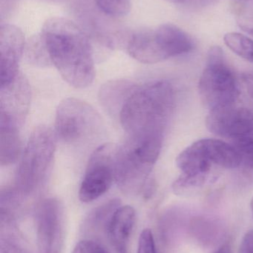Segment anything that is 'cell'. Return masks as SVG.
I'll return each mask as SVG.
<instances>
[{
    "mask_svg": "<svg viewBox=\"0 0 253 253\" xmlns=\"http://www.w3.org/2000/svg\"><path fill=\"white\" fill-rule=\"evenodd\" d=\"M52 65L76 88H86L95 77L93 50L86 34L72 21L47 19L40 33Z\"/></svg>",
    "mask_w": 253,
    "mask_h": 253,
    "instance_id": "1",
    "label": "cell"
},
{
    "mask_svg": "<svg viewBox=\"0 0 253 253\" xmlns=\"http://www.w3.org/2000/svg\"><path fill=\"white\" fill-rule=\"evenodd\" d=\"M175 92L166 80L138 86L120 113V124L129 136L163 135L173 113Z\"/></svg>",
    "mask_w": 253,
    "mask_h": 253,
    "instance_id": "2",
    "label": "cell"
},
{
    "mask_svg": "<svg viewBox=\"0 0 253 253\" xmlns=\"http://www.w3.org/2000/svg\"><path fill=\"white\" fill-rule=\"evenodd\" d=\"M163 135L128 136L117 147L115 162V181L127 195H144L149 198L153 193L149 177L161 150Z\"/></svg>",
    "mask_w": 253,
    "mask_h": 253,
    "instance_id": "3",
    "label": "cell"
},
{
    "mask_svg": "<svg viewBox=\"0 0 253 253\" xmlns=\"http://www.w3.org/2000/svg\"><path fill=\"white\" fill-rule=\"evenodd\" d=\"M191 37L172 24L138 31L129 37L128 53L138 62L155 64L193 50Z\"/></svg>",
    "mask_w": 253,
    "mask_h": 253,
    "instance_id": "4",
    "label": "cell"
},
{
    "mask_svg": "<svg viewBox=\"0 0 253 253\" xmlns=\"http://www.w3.org/2000/svg\"><path fill=\"white\" fill-rule=\"evenodd\" d=\"M56 135L49 126H37L31 132L15 175L14 187L25 198L38 190L51 166Z\"/></svg>",
    "mask_w": 253,
    "mask_h": 253,
    "instance_id": "5",
    "label": "cell"
},
{
    "mask_svg": "<svg viewBox=\"0 0 253 253\" xmlns=\"http://www.w3.org/2000/svg\"><path fill=\"white\" fill-rule=\"evenodd\" d=\"M202 102L209 111L237 102L239 97L237 80L218 46L208 52L206 65L199 83Z\"/></svg>",
    "mask_w": 253,
    "mask_h": 253,
    "instance_id": "6",
    "label": "cell"
},
{
    "mask_svg": "<svg viewBox=\"0 0 253 253\" xmlns=\"http://www.w3.org/2000/svg\"><path fill=\"white\" fill-rule=\"evenodd\" d=\"M176 163L186 175H217V168L238 169L240 156L233 144L219 139L203 138L183 150Z\"/></svg>",
    "mask_w": 253,
    "mask_h": 253,
    "instance_id": "7",
    "label": "cell"
},
{
    "mask_svg": "<svg viewBox=\"0 0 253 253\" xmlns=\"http://www.w3.org/2000/svg\"><path fill=\"white\" fill-rule=\"evenodd\" d=\"M101 126L99 114L92 105L81 99H64L56 109V135L65 142L83 141L93 135Z\"/></svg>",
    "mask_w": 253,
    "mask_h": 253,
    "instance_id": "8",
    "label": "cell"
},
{
    "mask_svg": "<svg viewBox=\"0 0 253 253\" xmlns=\"http://www.w3.org/2000/svg\"><path fill=\"white\" fill-rule=\"evenodd\" d=\"M117 147L104 144L89 158L84 178L79 190V199L85 203L93 202L106 193L115 181Z\"/></svg>",
    "mask_w": 253,
    "mask_h": 253,
    "instance_id": "9",
    "label": "cell"
},
{
    "mask_svg": "<svg viewBox=\"0 0 253 253\" xmlns=\"http://www.w3.org/2000/svg\"><path fill=\"white\" fill-rule=\"evenodd\" d=\"M38 253H61L65 239L62 204L55 198L42 200L35 211Z\"/></svg>",
    "mask_w": 253,
    "mask_h": 253,
    "instance_id": "10",
    "label": "cell"
},
{
    "mask_svg": "<svg viewBox=\"0 0 253 253\" xmlns=\"http://www.w3.org/2000/svg\"><path fill=\"white\" fill-rule=\"evenodd\" d=\"M208 129L215 135L236 140L253 135V108L237 103L209 111Z\"/></svg>",
    "mask_w": 253,
    "mask_h": 253,
    "instance_id": "11",
    "label": "cell"
},
{
    "mask_svg": "<svg viewBox=\"0 0 253 253\" xmlns=\"http://www.w3.org/2000/svg\"><path fill=\"white\" fill-rule=\"evenodd\" d=\"M31 87L21 73L0 89V120H6L20 127L29 111Z\"/></svg>",
    "mask_w": 253,
    "mask_h": 253,
    "instance_id": "12",
    "label": "cell"
},
{
    "mask_svg": "<svg viewBox=\"0 0 253 253\" xmlns=\"http://www.w3.org/2000/svg\"><path fill=\"white\" fill-rule=\"evenodd\" d=\"M25 47V37L19 28L10 24L1 25V86L11 83L19 74V62Z\"/></svg>",
    "mask_w": 253,
    "mask_h": 253,
    "instance_id": "13",
    "label": "cell"
},
{
    "mask_svg": "<svg viewBox=\"0 0 253 253\" xmlns=\"http://www.w3.org/2000/svg\"><path fill=\"white\" fill-rule=\"evenodd\" d=\"M136 221V212L131 206H120L113 214L106 236L116 253H129V241Z\"/></svg>",
    "mask_w": 253,
    "mask_h": 253,
    "instance_id": "14",
    "label": "cell"
},
{
    "mask_svg": "<svg viewBox=\"0 0 253 253\" xmlns=\"http://www.w3.org/2000/svg\"><path fill=\"white\" fill-rule=\"evenodd\" d=\"M138 87L135 83L129 80L108 82L100 89V102L109 115L120 117L125 104Z\"/></svg>",
    "mask_w": 253,
    "mask_h": 253,
    "instance_id": "15",
    "label": "cell"
},
{
    "mask_svg": "<svg viewBox=\"0 0 253 253\" xmlns=\"http://www.w3.org/2000/svg\"><path fill=\"white\" fill-rule=\"evenodd\" d=\"M19 126L0 120V163L1 166L11 165L17 160L22 151Z\"/></svg>",
    "mask_w": 253,
    "mask_h": 253,
    "instance_id": "16",
    "label": "cell"
},
{
    "mask_svg": "<svg viewBox=\"0 0 253 253\" xmlns=\"http://www.w3.org/2000/svg\"><path fill=\"white\" fill-rule=\"evenodd\" d=\"M13 217L1 214V249L3 253H33L14 223Z\"/></svg>",
    "mask_w": 253,
    "mask_h": 253,
    "instance_id": "17",
    "label": "cell"
},
{
    "mask_svg": "<svg viewBox=\"0 0 253 253\" xmlns=\"http://www.w3.org/2000/svg\"><path fill=\"white\" fill-rule=\"evenodd\" d=\"M120 206V200L114 199L94 209L85 221V230L89 233H105L106 235L108 223L113 214Z\"/></svg>",
    "mask_w": 253,
    "mask_h": 253,
    "instance_id": "18",
    "label": "cell"
},
{
    "mask_svg": "<svg viewBox=\"0 0 253 253\" xmlns=\"http://www.w3.org/2000/svg\"><path fill=\"white\" fill-rule=\"evenodd\" d=\"M233 145L240 156L238 169L245 183L253 184V135L233 140Z\"/></svg>",
    "mask_w": 253,
    "mask_h": 253,
    "instance_id": "19",
    "label": "cell"
},
{
    "mask_svg": "<svg viewBox=\"0 0 253 253\" xmlns=\"http://www.w3.org/2000/svg\"><path fill=\"white\" fill-rule=\"evenodd\" d=\"M217 179V175H191L182 173L172 184V191L177 196H189L204 186L212 184Z\"/></svg>",
    "mask_w": 253,
    "mask_h": 253,
    "instance_id": "20",
    "label": "cell"
},
{
    "mask_svg": "<svg viewBox=\"0 0 253 253\" xmlns=\"http://www.w3.org/2000/svg\"><path fill=\"white\" fill-rule=\"evenodd\" d=\"M224 42L240 57L253 63V40L240 34L230 32L224 36Z\"/></svg>",
    "mask_w": 253,
    "mask_h": 253,
    "instance_id": "21",
    "label": "cell"
},
{
    "mask_svg": "<svg viewBox=\"0 0 253 253\" xmlns=\"http://www.w3.org/2000/svg\"><path fill=\"white\" fill-rule=\"evenodd\" d=\"M27 47V58L30 62L42 67L51 65L47 49L40 34L31 40Z\"/></svg>",
    "mask_w": 253,
    "mask_h": 253,
    "instance_id": "22",
    "label": "cell"
},
{
    "mask_svg": "<svg viewBox=\"0 0 253 253\" xmlns=\"http://www.w3.org/2000/svg\"><path fill=\"white\" fill-rule=\"evenodd\" d=\"M98 7L108 16L120 17L130 11V0H95Z\"/></svg>",
    "mask_w": 253,
    "mask_h": 253,
    "instance_id": "23",
    "label": "cell"
},
{
    "mask_svg": "<svg viewBox=\"0 0 253 253\" xmlns=\"http://www.w3.org/2000/svg\"><path fill=\"white\" fill-rule=\"evenodd\" d=\"M138 253H157L152 232L150 229L143 230L140 236Z\"/></svg>",
    "mask_w": 253,
    "mask_h": 253,
    "instance_id": "24",
    "label": "cell"
},
{
    "mask_svg": "<svg viewBox=\"0 0 253 253\" xmlns=\"http://www.w3.org/2000/svg\"><path fill=\"white\" fill-rule=\"evenodd\" d=\"M106 252V250L98 242L86 239V240L81 241L76 245L72 253H105Z\"/></svg>",
    "mask_w": 253,
    "mask_h": 253,
    "instance_id": "25",
    "label": "cell"
},
{
    "mask_svg": "<svg viewBox=\"0 0 253 253\" xmlns=\"http://www.w3.org/2000/svg\"><path fill=\"white\" fill-rule=\"evenodd\" d=\"M239 253H253V230L245 235L241 243Z\"/></svg>",
    "mask_w": 253,
    "mask_h": 253,
    "instance_id": "26",
    "label": "cell"
},
{
    "mask_svg": "<svg viewBox=\"0 0 253 253\" xmlns=\"http://www.w3.org/2000/svg\"><path fill=\"white\" fill-rule=\"evenodd\" d=\"M238 24L242 31L253 37V16H242Z\"/></svg>",
    "mask_w": 253,
    "mask_h": 253,
    "instance_id": "27",
    "label": "cell"
},
{
    "mask_svg": "<svg viewBox=\"0 0 253 253\" xmlns=\"http://www.w3.org/2000/svg\"><path fill=\"white\" fill-rule=\"evenodd\" d=\"M242 79H243L248 93L253 99V73L243 74Z\"/></svg>",
    "mask_w": 253,
    "mask_h": 253,
    "instance_id": "28",
    "label": "cell"
},
{
    "mask_svg": "<svg viewBox=\"0 0 253 253\" xmlns=\"http://www.w3.org/2000/svg\"><path fill=\"white\" fill-rule=\"evenodd\" d=\"M186 1H187V0H186ZM190 2L193 3V4H196V5L204 6L211 4L215 0H190Z\"/></svg>",
    "mask_w": 253,
    "mask_h": 253,
    "instance_id": "29",
    "label": "cell"
},
{
    "mask_svg": "<svg viewBox=\"0 0 253 253\" xmlns=\"http://www.w3.org/2000/svg\"><path fill=\"white\" fill-rule=\"evenodd\" d=\"M215 253H230V251H229L228 248L227 246H224L220 248Z\"/></svg>",
    "mask_w": 253,
    "mask_h": 253,
    "instance_id": "30",
    "label": "cell"
},
{
    "mask_svg": "<svg viewBox=\"0 0 253 253\" xmlns=\"http://www.w3.org/2000/svg\"><path fill=\"white\" fill-rule=\"evenodd\" d=\"M166 1H170V2L174 3H181L184 2V1H185L186 0H166Z\"/></svg>",
    "mask_w": 253,
    "mask_h": 253,
    "instance_id": "31",
    "label": "cell"
},
{
    "mask_svg": "<svg viewBox=\"0 0 253 253\" xmlns=\"http://www.w3.org/2000/svg\"><path fill=\"white\" fill-rule=\"evenodd\" d=\"M251 211H252L253 218V196L252 199H251Z\"/></svg>",
    "mask_w": 253,
    "mask_h": 253,
    "instance_id": "32",
    "label": "cell"
},
{
    "mask_svg": "<svg viewBox=\"0 0 253 253\" xmlns=\"http://www.w3.org/2000/svg\"><path fill=\"white\" fill-rule=\"evenodd\" d=\"M240 1H251V0H240Z\"/></svg>",
    "mask_w": 253,
    "mask_h": 253,
    "instance_id": "33",
    "label": "cell"
},
{
    "mask_svg": "<svg viewBox=\"0 0 253 253\" xmlns=\"http://www.w3.org/2000/svg\"><path fill=\"white\" fill-rule=\"evenodd\" d=\"M108 253V252H106V253Z\"/></svg>",
    "mask_w": 253,
    "mask_h": 253,
    "instance_id": "34",
    "label": "cell"
},
{
    "mask_svg": "<svg viewBox=\"0 0 253 253\" xmlns=\"http://www.w3.org/2000/svg\"><path fill=\"white\" fill-rule=\"evenodd\" d=\"M251 1H253V0H251Z\"/></svg>",
    "mask_w": 253,
    "mask_h": 253,
    "instance_id": "35",
    "label": "cell"
}]
</instances>
